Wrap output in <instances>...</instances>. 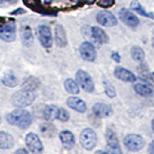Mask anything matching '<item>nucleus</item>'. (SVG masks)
<instances>
[{
  "label": "nucleus",
  "mask_w": 154,
  "mask_h": 154,
  "mask_svg": "<svg viewBox=\"0 0 154 154\" xmlns=\"http://www.w3.org/2000/svg\"><path fill=\"white\" fill-rule=\"evenodd\" d=\"M12 0H0V3H6V2H11Z\"/></svg>",
  "instance_id": "nucleus-39"
},
{
  "label": "nucleus",
  "mask_w": 154,
  "mask_h": 154,
  "mask_svg": "<svg viewBox=\"0 0 154 154\" xmlns=\"http://www.w3.org/2000/svg\"><path fill=\"white\" fill-rule=\"evenodd\" d=\"M8 123L20 129H27L32 123V116L27 110L17 108L6 116Z\"/></svg>",
  "instance_id": "nucleus-1"
},
{
  "label": "nucleus",
  "mask_w": 154,
  "mask_h": 154,
  "mask_svg": "<svg viewBox=\"0 0 154 154\" xmlns=\"http://www.w3.org/2000/svg\"><path fill=\"white\" fill-rule=\"evenodd\" d=\"M25 13V10H23L22 8H18V9H17V10H14V11H13L12 12V14H24Z\"/></svg>",
  "instance_id": "nucleus-34"
},
{
  "label": "nucleus",
  "mask_w": 154,
  "mask_h": 154,
  "mask_svg": "<svg viewBox=\"0 0 154 154\" xmlns=\"http://www.w3.org/2000/svg\"><path fill=\"white\" fill-rule=\"evenodd\" d=\"M79 52L81 57L85 61L88 62H94L96 58V51L94 46L89 42H84L81 43L79 47Z\"/></svg>",
  "instance_id": "nucleus-11"
},
{
  "label": "nucleus",
  "mask_w": 154,
  "mask_h": 154,
  "mask_svg": "<svg viewBox=\"0 0 154 154\" xmlns=\"http://www.w3.org/2000/svg\"><path fill=\"white\" fill-rule=\"evenodd\" d=\"M96 20L100 25L105 27H113L118 24V19L114 14L108 11H101L96 14Z\"/></svg>",
  "instance_id": "nucleus-8"
},
{
  "label": "nucleus",
  "mask_w": 154,
  "mask_h": 154,
  "mask_svg": "<svg viewBox=\"0 0 154 154\" xmlns=\"http://www.w3.org/2000/svg\"><path fill=\"white\" fill-rule=\"evenodd\" d=\"M130 7L133 10V11L137 12L138 14H142V16L146 17H148V18H154V14L152 13H147L146 10L143 8V6L141 4L139 3L138 0H133L131 2V5H130Z\"/></svg>",
  "instance_id": "nucleus-26"
},
{
  "label": "nucleus",
  "mask_w": 154,
  "mask_h": 154,
  "mask_svg": "<svg viewBox=\"0 0 154 154\" xmlns=\"http://www.w3.org/2000/svg\"><path fill=\"white\" fill-rule=\"evenodd\" d=\"M80 143L86 150H91L97 143V135L93 129L86 128L80 134Z\"/></svg>",
  "instance_id": "nucleus-3"
},
{
  "label": "nucleus",
  "mask_w": 154,
  "mask_h": 154,
  "mask_svg": "<svg viewBox=\"0 0 154 154\" xmlns=\"http://www.w3.org/2000/svg\"><path fill=\"white\" fill-rule=\"evenodd\" d=\"M20 36H21V40L24 45L26 46H30L33 41H34V38H33V33L31 28L29 27L28 25L26 26H23L21 28V31H20Z\"/></svg>",
  "instance_id": "nucleus-22"
},
{
  "label": "nucleus",
  "mask_w": 154,
  "mask_h": 154,
  "mask_svg": "<svg viewBox=\"0 0 154 154\" xmlns=\"http://www.w3.org/2000/svg\"><path fill=\"white\" fill-rule=\"evenodd\" d=\"M115 3V0H97V6L102 8H110L114 6Z\"/></svg>",
  "instance_id": "nucleus-31"
},
{
  "label": "nucleus",
  "mask_w": 154,
  "mask_h": 154,
  "mask_svg": "<svg viewBox=\"0 0 154 154\" xmlns=\"http://www.w3.org/2000/svg\"><path fill=\"white\" fill-rule=\"evenodd\" d=\"M76 81L78 85L84 91L88 93H93L94 90V84L91 77L83 69H79L76 72Z\"/></svg>",
  "instance_id": "nucleus-6"
},
{
  "label": "nucleus",
  "mask_w": 154,
  "mask_h": 154,
  "mask_svg": "<svg viewBox=\"0 0 154 154\" xmlns=\"http://www.w3.org/2000/svg\"><path fill=\"white\" fill-rule=\"evenodd\" d=\"M0 122H1V117H0Z\"/></svg>",
  "instance_id": "nucleus-44"
},
{
  "label": "nucleus",
  "mask_w": 154,
  "mask_h": 154,
  "mask_svg": "<svg viewBox=\"0 0 154 154\" xmlns=\"http://www.w3.org/2000/svg\"><path fill=\"white\" fill-rule=\"evenodd\" d=\"M40 86H41V81L35 76H30L23 82L22 89L35 91L37 89H38V87H40Z\"/></svg>",
  "instance_id": "nucleus-23"
},
{
  "label": "nucleus",
  "mask_w": 154,
  "mask_h": 154,
  "mask_svg": "<svg viewBox=\"0 0 154 154\" xmlns=\"http://www.w3.org/2000/svg\"><path fill=\"white\" fill-rule=\"evenodd\" d=\"M14 146V137L10 133L0 131V148L10 149Z\"/></svg>",
  "instance_id": "nucleus-18"
},
{
  "label": "nucleus",
  "mask_w": 154,
  "mask_h": 154,
  "mask_svg": "<svg viewBox=\"0 0 154 154\" xmlns=\"http://www.w3.org/2000/svg\"><path fill=\"white\" fill-rule=\"evenodd\" d=\"M17 38V25L14 20L5 22L0 27V38L6 42H12Z\"/></svg>",
  "instance_id": "nucleus-4"
},
{
  "label": "nucleus",
  "mask_w": 154,
  "mask_h": 154,
  "mask_svg": "<svg viewBox=\"0 0 154 154\" xmlns=\"http://www.w3.org/2000/svg\"><path fill=\"white\" fill-rule=\"evenodd\" d=\"M38 40H40L42 45L45 48H50L52 46V34L48 26L41 25L38 28Z\"/></svg>",
  "instance_id": "nucleus-10"
},
{
  "label": "nucleus",
  "mask_w": 154,
  "mask_h": 154,
  "mask_svg": "<svg viewBox=\"0 0 154 154\" xmlns=\"http://www.w3.org/2000/svg\"><path fill=\"white\" fill-rule=\"evenodd\" d=\"M124 146L130 151H139L144 146V140L138 134H129L123 140Z\"/></svg>",
  "instance_id": "nucleus-5"
},
{
  "label": "nucleus",
  "mask_w": 154,
  "mask_h": 154,
  "mask_svg": "<svg viewBox=\"0 0 154 154\" xmlns=\"http://www.w3.org/2000/svg\"><path fill=\"white\" fill-rule=\"evenodd\" d=\"M65 89L66 91H67L69 94H79V86H78V83H76V82L73 80V79H66L65 81Z\"/></svg>",
  "instance_id": "nucleus-27"
},
{
  "label": "nucleus",
  "mask_w": 154,
  "mask_h": 154,
  "mask_svg": "<svg viewBox=\"0 0 154 154\" xmlns=\"http://www.w3.org/2000/svg\"><path fill=\"white\" fill-rule=\"evenodd\" d=\"M152 43H153V45H154V34H153V38H152Z\"/></svg>",
  "instance_id": "nucleus-43"
},
{
  "label": "nucleus",
  "mask_w": 154,
  "mask_h": 154,
  "mask_svg": "<svg viewBox=\"0 0 154 154\" xmlns=\"http://www.w3.org/2000/svg\"><path fill=\"white\" fill-rule=\"evenodd\" d=\"M148 152L149 153H152L154 154V141H152L149 144V147H148Z\"/></svg>",
  "instance_id": "nucleus-35"
},
{
  "label": "nucleus",
  "mask_w": 154,
  "mask_h": 154,
  "mask_svg": "<svg viewBox=\"0 0 154 154\" xmlns=\"http://www.w3.org/2000/svg\"><path fill=\"white\" fill-rule=\"evenodd\" d=\"M51 2H52V0H45V3H46V4H47V3L49 4V3H51Z\"/></svg>",
  "instance_id": "nucleus-41"
},
{
  "label": "nucleus",
  "mask_w": 154,
  "mask_h": 154,
  "mask_svg": "<svg viewBox=\"0 0 154 154\" xmlns=\"http://www.w3.org/2000/svg\"><path fill=\"white\" fill-rule=\"evenodd\" d=\"M66 104L69 108L73 109L74 111L78 113H85L87 111V105L83 100L75 97V96H71L69 97L66 100Z\"/></svg>",
  "instance_id": "nucleus-15"
},
{
  "label": "nucleus",
  "mask_w": 154,
  "mask_h": 154,
  "mask_svg": "<svg viewBox=\"0 0 154 154\" xmlns=\"http://www.w3.org/2000/svg\"><path fill=\"white\" fill-rule=\"evenodd\" d=\"M4 23H5V18L0 17V27H1L2 25H4Z\"/></svg>",
  "instance_id": "nucleus-37"
},
{
  "label": "nucleus",
  "mask_w": 154,
  "mask_h": 154,
  "mask_svg": "<svg viewBox=\"0 0 154 154\" xmlns=\"http://www.w3.org/2000/svg\"><path fill=\"white\" fill-rule=\"evenodd\" d=\"M94 1L95 0H85V2L87 4H93V3H94Z\"/></svg>",
  "instance_id": "nucleus-38"
},
{
  "label": "nucleus",
  "mask_w": 154,
  "mask_h": 154,
  "mask_svg": "<svg viewBox=\"0 0 154 154\" xmlns=\"http://www.w3.org/2000/svg\"><path fill=\"white\" fill-rule=\"evenodd\" d=\"M119 14L120 19H122V20L129 27L136 28L139 25V23H140L139 18L126 8L120 9V11L119 12Z\"/></svg>",
  "instance_id": "nucleus-12"
},
{
  "label": "nucleus",
  "mask_w": 154,
  "mask_h": 154,
  "mask_svg": "<svg viewBox=\"0 0 154 154\" xmlns=\"http://www.w3.org/2000/svg\"><path fill=\"white\" fill-rule=\"evenodd\" d=\"M151 79L154 82V72H152V73H151Z\"/></svg>",
  "instance_id": "nucleus-40"
},
{
  "label": "nucleus",
  "mask_w": 154,
  "mask_h": 154,
  "mask_svg": "<svg viewBox=\"0 0 154 154\" xmlns=\"http://www.w3.org/2000/svg\"><path fill=\"white\" fill-rule=\"evenodd\" d=\"M1 81L5 86L9 87V88H14V87L17 86L18 84L17 77L14 75L13 72H8V73L4 74Z\"/></svg>",
  "instance_id": "nucleus-25"
},
{
  "label": "nucleus",
  "mask_w": 154,
  "mask_h": 154,
  "mask_svg": "<svg viewBox=\"0 0 154 154\" xmlns=\"http://www.w3.org/2000/svg\"><path fill=\"white\" fill-rule=\"evenodd\" d=\"M23 3L31 9H36L40 7V0H23Z\"/></svg>",
  "instance_id": "nucleus-32"
},
{
  "label": "nucleus",
  "mask_w": 154,
  "mask_h": 154,
  "mask_svg": "<svg viewBox=\"0 0 154 154\" xmlns=\"http://www.w3.org/2000/svg\"><path fill=\"white\" fill-rule=\"evenodd\" d=\"M25 143L29 151L32 153H40L42 151L43 146L40 137L35 133H28L25 137Z\"/></svg>",
  "instance_id": "nucleus-7"
},
{
  "label": "nucleus",
  "mask_w": 154,
  "mask_h": 154,
  "mask_svg": "<svg viewBox=\"0 0 154 154\" xmlns=\"http://www.w3.org/2000/svg\"><path fill=\"white\" fill-rule=\"evenodd\" d=\"M55 42L56 45L59 47H65L67 45L66 31L63 28V26L59 25V24L55 27Z\"/></svg>",
  "instance_id": "nucleus-17"
},
{
  "label": "nucleus",
  "mask_w": 154,
  "mask_h": 154,
  "mask_svg": "<svg viewBox=\"0 0 154 154\" xmlns=\"http://www.w3.org/2000/svg\"><path fill=\"white\" fill-rule=\"evenodd\" d=\"M106 142H107V146L109 148L108 152L110 153H122V149H120L119 140L115 131L112 129L108 128L106 131Z\"/></svg>",
  "instance_id": "nucleus-9"
},
{
  "label": "nucleus",
  "mask_w": 154,
  "mask_h": 154,
  "mask_svg": "<svg viewBox=\"0 0 154 154\" xmlns=\"http://www.w3.org/2000/svg\"><path fill=\"white\" fill-rule=\"evenodd\" d=\"M40 130L42 136L45 138H53L56 135V127L52 123H42L40 125Z\"/></svg>",
  "instance_id": "nucleus-24"
},
{
  "label": "nucleus",
  "mask_w": 154,
  "mask_h": 154,
  "mask_svg": "<svg viewBox=\"0 0 154 154\" xmlns=\"http://www.w3.org/2000/svg\"><path fill=\"white\" fill-rule=\"evenodd\" d=\"M91 36L95 40V42H97L99 43H106L109 42L108 35L99 27L95 26L91 28Z\"/></svg>",
  "instance_id": "nucleus-21"
},
{
  "label": "nucleus",
  "mask_w": 154,
  "mask_h": 154,
  "mask_svg": "<svg viewBox=\"0 0 154 154\" xmlns=\"http://www.w3.org/2000/svg\"><path fill=\"white\" fill-rule=\"evenodd\" d=\"M131 56L134 61L142 62L144 59V51L139 46H133L131 48Z\"/></svg>",
  "instance_id": "nucleus-28"
},
{
  "label": "nucleus",
  "mask_w": 154,
  "mask_h": 154,
  "mask_svg": "<svg viewBox=\"0 0 154 154\" xmlns=\"http://www.w3.org/2000/svg\"><path fill=\"white\" fill-rule=\"evenodd\" d=\"M16 153L17 154H19V153H22V154H27L28 153V150L25 148H19L17 150H16Z\"/></svg>",
  "instance_id": "nucleus-36"
},
{
  "label": "nucleus",
  "mask_w": 154,
  "mask_h": 154,
  "mask_svg": "<svg viewBox=\"0 0 154 154\" xmlns=\"http://www.w3.org/2000/svg\"><path fill=\"white\" fill-rule=\"evenodd\" d=\"M111 57H112V59L116 62V63H119L120 62V56L118 52H112V55H111Z\"/></svg>",
  "instance_id": "nucleus-33"
},
{
  "label": "nucleus",
  "mask_w": 154,
  "mask_h": 154,
  "mask_svg": "<svg viewBox=\"0 0 154 154\" xmlns=\"http://www.w3.org/2000/svg\"><path fill=\"white\" fill-rule=\"evenodd\" d=\"M151 125H152V129H153V131H154V119H153V120H152Z\"/></svg>",
  "instance_id": "nucleus-42"
},
{
  "label": "nucleus",
  "mask_w": 154,
  "mask_h": 154,
  "mask_svg": "<svg viewBox=\"0 0 154 154\" xmlns=\"http://www.w3.org/2000/svg\"><path fill=\"white\" fill-rule=\"evenodd\" d=\"M104 89H105V94H107L109 97L113 98L116 96V89L111 85L108 81H104Z\"/></svg>",
  "instance_id": "nucleus-30"
},
{
  "label": "nucleus",
  "mask_w": 154,
  "mask_h": 154,
  "mask_svg": "<svg viewBox=\"0 0 154 154\" xmlns=\"http://www.w3.org/2000/svg\"><path fill=\"white\" fill-rule=\"evenodd\" d=\"M114 74L118 79L122 80L124 82H130V83H132V82H135L137 80V77L135 76V74L132 73L131 71H129L128 69H124V67H120V66L116 67Z\"/></svg>",
  "instance_id": "nucleus-14"
},
{
  "label": "nucleus",
  "mask_w": 154,
  "mask_h": 154,
  "mask_svg": "<svg viewBox=\"0 0 154 154\" xmlns=\"http://www.w3.org/2000/svg\"><path fill=\"white\" fill-rule=\"evenodd\" d=\"M59 137L61 140V143H63L66 148L67 149H71L74 146L75 144V138L74 135L72 134L69 130H64L59 134Z\"/></svg>",
  "instance_id": "nucleus-16"
},
{
  "label": "nucleus",
  "mask_w": 154,
  "mask_h": 154,
  "mask_svg": "<svg viewBox=\"0 0 154 154\" xmlns=\"http://www.w3.org/2000/svg\"><path fill=\"white\" fill-rule=\"evenodd\" d=\"M134 90L136 91V93L143 97H148V96L152 95L153 94V88L148 84H143L138 83L134 85Z\"/></svg>",
  "instance_id": "nucleus-20"
},
{
  "label": "nucleus",
  "mask_w": 154,
  "mask_h": 154,
  "mask_svg": "<svg viewBox=\"0 0 154 154\" xmlns=\"http://www.w3.org/2000/svg\"><path fill=\"white\" fill-rule=\"evenodd\" d=\"M69 113L64 108H59L58 110V116H57V119L61 120L63 122H66L67 120L69 119Z\"/></svg>",
  "instance_id": "nucleus-29"
},
{
  "label": "nucleus",
  "mask_w": 154,
  "mask_h": 154,
  "mask_svg": "<svg viewBox=\"0 0 154 154\" xmlns=\"http://www.w3.org/2000/svg\"><path fill=\"white\" fill-rule=\"evenodd\" d=\"M58 110L59 108L57 107L55 105H47L43 109V112H42V116H43V119L47 122H52L57 119V116H58Z\"/></svg>",
  "instance_id": "nucleus-19"
},
{
  "label": "nucleus",
  "mask_w": 154,
  "mask_h": 154,
  "mask_svg": "<svg viewBox=\"0 0 154 154\" xmlns=\"http://www.w3.org/2000/svg\"><path fill=\"white\" fill-rule=\"evenodd\" d=\"M93 113L98 118H107L113 114V109L109 104L95 103L93 106Z\"/></svg>",
  "instance_id": "nucleus-13"
},
{
  "label": "nucleus",
  "mask_w": 154,
  "mask_h": 154,
  "mask_svg": "<svg viewBox=\"0 0 154 154\" xmlns=\"http://www.w3.org/2000/svg\"><path fill=\"white\" fill-rule=\"evenodd\" d=\"M36 99V94L34 91L25 90V89H21L17 91H16L13 95H12V104L14 107L17 108H23V107H27V106H30L34 103V101Z\"/></svg>",
  "instance_id": "nucleus-2"
}]
</instances>
